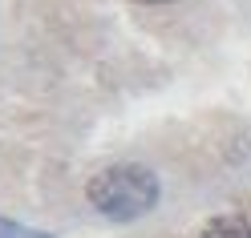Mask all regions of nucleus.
I'll use <instances>...</instances> for the list:
<instances>
[{
	"label": "nucleus",
	"mask_w": 251,
	"mask_h": 238,
	"mask_svg": "<svg viewBox=\"0 0 251 238\" xmlns=\"http://www.w3.org/2000/svg\"><path fill=\"white\" fill-rule=\"evenodd\" d=\"M85 198L109 222H138L158 206L162 186H158V173L142 162H114L89 178Z\"/></svg>",
	"instance_id": "f257e3e1"
},
{
	"label": "nucleus",
	"mask_w": 251,
	"mask_h": 238,
	"mask_svg": "<svg viewBox=\"0 0 251 238\" xmlns=\"http://www.w3.org/2000/svg\"><path fill=\"white\" fill-rule=\"evenodd\" d=\"M195 238H251V222L243 214H215L202 222V230Z\"/></svg>",
	"instance_id": "f03ea898"
},
{
	"label": "nucleus",
	"mask_w": 251,
	"mask_h": 238,
	"mask_svg": "<svg viewBox=\"0 0 251 238\" xmlns=\"http://www.w3.org/2000/svg\"><path fill=\"white\" fill-rule=\"evenodd\" d=\"M0 238H53L49 230H37V226H21L12 218H0Z\"/></svg>",
	"instance_id": "7ed1b4c3"
},
{
	"label": "nucleus",
	"mask_w": 251,
	"mask_h": 238,
	"mask_svg": "<svg viewBox=\"0 0 251 238\" xmlns=\"http://www.w3.org/2000/svg\"><path fill=\"white\" fill-rule=\"evenodd\" d=\"M134 4H175V0H134Z\"/></svg>",
	"instance_id": "20e7f679"
}]
</instances>
